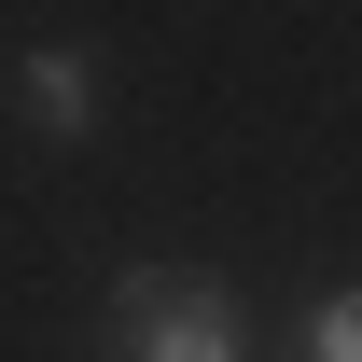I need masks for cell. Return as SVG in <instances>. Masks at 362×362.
<instances>
[{
  "mask_svg": "<svg viewBox=\"0 0 362 362\" xmlns=\"http://www.w3.org/2000/svg\"><path fill=\"white\" fill-rule=\"evenodd\" d=\"M112 362H265V320L209 265H126L112 279Z\"/></svg>",
  "mask_w": 362,
  "mask_h": 362,
  "instance_id": "1",
  "label": "cell"
},
{
  "mask_svg": "<svg viewBox=\"0 0 362 362\" xmlns=\"http://www.w3.org/2000/svg\"><path fill=\"white\" fill-rule=\"evenodd\" d=\"M14 126L56 139V153H84V139H98V56L84 42H28V56H14Z\"/></svg>",
  "mask_w": 362,
  "mask_h": 362,
  "instance_id": "2",
  "label": "cell"
},
{
  "mask_svg": "<svg viewBox=\"0 0 362 362\" xmlns=\"http://www.w3.org/2000/svg\"><path fill=\"white\" fill-rule=\"evenodd\" d=\"M293 362H362V279H320L293 307Z\"/></svg>",
  "mask_w": 362,
  "mask_h": 362,
  "instance_id": "3",
  "label": "cell"
}]
</instances>
